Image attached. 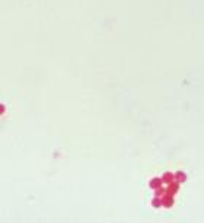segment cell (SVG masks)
Masks as SVG:
<instances>
[{
	"instance_id": "obj_1",
	"label": "cell",
	"mask_w": 204,
	"mask_h": 223,
	"mask_svg": "<svg viewBox=\"0 0 204 223\" xmlns=\"http://www.w3.org/2000/svg\"><path fill=\"white\" fill-rule=\"evenodd\" d=\"M162 206L166 207V209H171L172 206H174V196L168 194V192L165 196H162Z\"/></svg>"
},
{
	"instance_id": "obj_2",
	"label": "cell",
	"mask_w": 204,
	"mask_h": 223,
	"mask_svg": "<svg viewBox=\"0 0 204 223\" xmlns=\"http://www.w3.org/2000/svg\"><path fill=\"white\" fill-rule=\"evenodd\" d=\"M178 191H179V182H178V181H174L172 184H168V188H166V192H168V194L175 196Z\"/></svg>"
},
{
	"instance_id": "obj_3",
	"label": "cell",
	"mask_w": 204,
	"mask_h": 223,
	"mask_svg": "<svg viewBox=\"0 0 204 223\" xmlns=\"http://www.w3.org/2000/svg\"><path fill=\"white\" fill-rule=\"evenodd\" d=\"M162 179H163L165 184H172L174 181H177L175 179V174H172V172H165L162 175Z\"/></svg>"
},
{
	"instance_id": "obj_4",
	"label": "cell",
	"mask_w": 204,
	"mask_h": 223,
	"mask_svg": "<svg viewBox=\"0 0 204 223\" xmlns=\"http://www.w3.org/2000/svg\"><path fill=\"white\" fill-rule=\"evenodd\" d=\"M162 182H163L162 178H153L150 182H149V187L153 188V190H156V188H159V187H162Z\"/></svg>"
},
{
	"instance_id": "obj_5",
	"label": "cell",
	"mask_w": 204,
	"mask_h": 223,
	"mask_svg": "<svg viewBox=\"0 0 204 223\" xmlns=\"http://www.w3.org/2000/svg\"><path fill=\"white\" fill-rule=\"evenodd\" d=\"M175 179H177L179 184H182L187 181V175H185L184 172H181V171H178L177 174H175Z\"/></svg>"
},
{
	"instance_id": "obj_6",
	"label": "cell",
	"mask_w": 204,
	"mask_h": 223,
	"mask_svg": "<svg viewBox=\"0 0 204 223\" xmlns=\"http://www.w3.org/2000/svg\"><path fill=\"white\" fill-rule=\"evenodd\" d=\"M152 206H153V207H156V209H158V207H160V206H162V197H155V198H153V200H152Z\"/></svg>"
},
{
	"instance_id": "obj_7",
	"label": "cell",
	"mask_w": 204,
	"mask_h": 223,
	"mask_svg": "<svg viewBox=\"0 0 204 223\" xmlns=\"http://www.w3.org/2000/svg\"><path fill=\"white\" fill-rule=\"evenodd\" d=\"M155 194L158 197H162L166 194V188H163V187H159V188H156V191H155Z\"/></svg>"
}]
</instances>
